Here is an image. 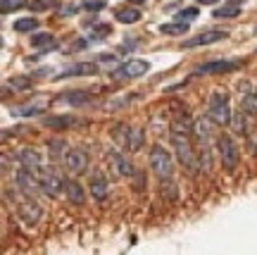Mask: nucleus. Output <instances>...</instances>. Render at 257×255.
Instances as JSON below:
<instances>
[{
    "label": "nucleus",
    "mask_w": 257,
    "mask_h": 255,
    "mask_svg": "<svg viewBox=\"0 0 257 255\" xmlns=\"http://www.w3.org/2000/svg\"><path fill=\"white\" fill-rule=\"evenodd\" d=\"M172 143H174V148H176L179 162L184 164L188 172H195L198 160H195V155H193V148H191V141H188V131H186V127L174 124V129H172Z\"/></svg>",
    "instance_id": "1"
},
{
    "label": "nucleus",
    "mask_w": 257,
    "mask_h": 255,
    "mask_svg": "<svg viewBox=\"0 0 257 255\" xmlns=\"http://www.w3.org/2000/svg\"><path fill=\"white\" fill-rule=\"evenodd\" d=\"M150 167H153V172H155L160 179H169V177L174 174V160H172L169 150L162 146L150 148Z\"/></svg>",
    "instance_id": "2"
},
{
    "label": "nucleus",
    "mask_w": 257,
    "mask_h": 255,
    "mask_svg": "<svg viewBox=\"0 0 257 255\" xmlns=\"http://www.w3.org/2000/svg\"><path fill=\"white\" fill-rule=\"evenodd\" d=\"M210 119L214 124H229L231 122V105L226 91H214L210 98Z\"/></svg>",
    "instance_id": "3"
},
{
    "label": "nucleus",
    "mask_w": 257,
    "mask_h": 255,
    "mask_svg": "<svg viewBox=\"0 0 257 255\" xmlns=\"http://www.w3.org/2000/svg\"><path fill=\"white\" fill-rule=\"evenodd\" d=\"M217 153H219L221 157V164L226 167V169H236L238 167V148H236V143H233V138L226 136V134H221V136H217Z\"/></svg>",
    "instance_id": "4"
},
{
    "label": "nucleus",
    "mask_w": 257,
    "mask_h": 255,
    "mask_svg": "<svg viewBox=\"0 0 257 255\" xmlns=\"http://www.w3.org/2000/svg\"><path fill=\"white\" fill-rule=\"evenodd\" d=\"M62 162H64V169L72 174H81L86 172V167H88V155L83 153V150H79V148H67L62 155Z\"/></svg>",
    "instance_id": "5"
},
{
    "label": "nucleus",
    "mask_w": 257,
    "mask_h": 255,
    "mask_svg": "<svg viewBox=\"0 0 257 255\" xmlns=\"http://www.w3.org/2000/svg\"><path fill=\"white\" fill-rule=\"evenodd\" d=\"M148 72H150V62H146V60H128L121 67H117L119 79H138V76H143Z\"/></svg>",
    "instance_id": "6"
},
{
    "label": "nucleus",
    "mask_w": 257,
    "mask_h": 255,
    "mask_svg": "<svg viewBox=\"0 0 257 255\" xmlns=\"http://www.w3.org/2000/svg\"><path fill=\"white\" fill-rule=\"evenodd\" d=\"M240 62H236V60H214V62H205L200 64L198 69H195V74H226L231 72V69H236Z\"/></svg>",
    "instance_id": "7"
},
{
    "label": "nucleus",
    "mask_w": 257,
    "mask_h": 255,
    "mask_svg": "<svg viewBox=\"0 0 257 255\" xmlns=\"http://www.w3.org/2000/svg\"><path fill=\"white\" fill-rule=\"evenodd\" d=\"M36 177H38V184H41V191H43V193H48V196H57V193L62 191L60 186H64V182H60V179H57L53 172L41 169Z\"/></svg>",
    "instance_id": "8"
},
{
    "label": "nucleus",
    "mask_w": 257,
    "mask_h": 255,
    "mask_svg": "<svg viewBox=\"0 0 257 255\" xmlns=\"http://www.w3.org/2000/svg\"><path fill=\"white\" fill-rule=\"evenodd\" d=\"M229 36L226 31H205V34H198V36L188 38L184 46L186 48H195V46H210V43H217V41H224Z\"/></svg>",
    "instance_id": "9"
},
{
    "label": "nucleus",
    "mask_w": 257,
    "mask_h": 255,
    "mask_svg": "<svg viewBox=\"0 0 257 255\" xmlns=\"http://www.w3.org/2000/svg\"><path fill=\"white\" fill-rule=\"evenodd\" d=\"M64 193H67V198H69L72 205H83V203H86L83 186L79 182H74V179H67V182H64Z\"/></svg>",
    "instance_id": "10"
},
{
    "label": "nucleus",
    "mask_w": 257,
    "mask_h": 255,
    "mask_svg": "<svg viewBox=\"0 0 257 255\" xmlns=\"http://www.w3.org/2000/svg\"><path fill=\"white\" fill-rule=\"evenodd\" d=\"M60 103H69L74 108H81V105H88L91 103V93L83 91V89H76V91H69V93H60Z\"/></svg>",
    "instance_id": "11"
},
{
    "label": "nucleus",
    "mask_w": 257,
    "mask_h": 255,
    "mask_svg": "<svg viewBox=\"0 0 257 255\" xmlns=\"http://www.w3.org/2000/svg\"><path fill=\"white\" fill-rule=\"evenodd\" d=\"M19 162H22V167H27V169H31V172H41V155L34 150V148H22L19 150Z\"/></svg>",
    "instance_id": "12"
},
{
    "label": "nucleus",
    "mask_w": 257,
    "mask_h": 255,
    "mask_svg": "<svg viewBox=\"0 0 257 255\" xmlns=\"http://www.w3.org/2000/svg\"><path fill=\"white\" fill-rule=\"evenodd\" d=\"M93 74H98V64L95 62H79L69 67L67 72H62L57 79H67V76H93Z\"/></svg>",
    "instance_id": "13"
},
{
    "label": "nucleus",
    "mask_w": 257,
    "mask_h": 255,
    "mask_svg": "<svg viewBox=\"0 0 257 255\" xmlns=\"http://www.w3.org/2000/svg\"><path fill=\"white\" fill-rule=\"evenodd\" d=\"M107 179L102 177V174H95L91 179V196L95 198V201H105L107 198Z\"/></svg>",
    "instance_id": "14"
},
{
    "label": "nucleus",
    "mask_w": 257,
    "mask_h": 255,
    "mask_svg": "<svg viewBox=\"0 0 257 255\" xmlns=\"http://www.w3.org/2000/svg\"><path fill=\"white\" fill-rule=\"evenodd\" d=\"M31 48H36L41 53H48L50 48H55V36L53 34H34L31 36Z\"/></svg>",
    "instance_id": "15"
},
{
    "label": "nucleus",
    "mask_w": 257,
    "mask_h": 255,
    "mask_svg": "<svg viewBox=\"0 0 257 255\" xmlns=\"http://www.w3.org/2000/svg\"><path fill=\"white\" fill-rule=\"evenodd\" d=\"M19 212H22L24 222H29V224H36L38 219H41V208H38L36 201H27L22 208H19Z\"/></svg>",
    "instance_id": "16"
},
{
    "label": "nucleus",
    "mask_w": 257,
    "mask_h": 255,
    "mask_svg": "<svg viewBox=\"0 0 257 255\" xmlns=\"http://www.w3.org/2000/svg\"><path fill=\"white\" fill-rule=\"evenodd\" d=\"M214 19H233L240 15V5L238 3H226V5H221V8H217L214 12Z\"/></svg>",
    "instance_id": "17"
},
{
    "label": "nucleus",
    "mask_w": 257,
    "mask_h": 255,
    "mask_svg": "<svg viewBox=\"0 0 257 255\" xmlns=\"http://www.w3.org/2000/svg\"><path fill=\"white\" fill-rule=\"evenodd\" d=\"M188 31V22H172V24H162L160 27V34H165V36H181Z\"/></svg>",
    "instance_id": "18"
},
{
    "label": "nucleus",
    "mask_w": 257,
    "mask_h": 255,
    "mask_svg": "<svg viewBox=\"0 0 257 255\" xmlns=\"http://www.w3.org/2000/svg\"><path fill=\"white\" fill-rule=\"evenodd\" d=\"M12 29L17 31V34H31V31H36L38 29V19L36 17H24V19H17Z\"/></svg>",
    "instance_id": "19"
},
{
    "label": "nucleus",
    "mask_w": 257,
    "mask_h": 255,
    "mask_svg": "<svg viewBox=\"0 0 257 255\" xmlns=\"http://www.w3.org/2000/svg\"><path fill=\"white\" fill-rule=\"evenodd\" d=\"M114 17H117V22H121V24H136L138 19H141V12L134 8H119Z\"/></svg>",
    "instance_id": "20"
},
{
    "label": "nucleus",
    "mask_w": 257,
    "mask_h": 255,
    "mask_svg": "<svg viewBox=\"0 0 257 255\" xmlns=\"http://www.w3.org/2000/svg\"><path fill=\"white\" fill-rule=\"evenodd\" d=\"M112 162H114V169H117V174H121V177H131V174H134V169H131V162H128L124 155L112 153Z\"/></svg>",
    "instance_id": "21"
},
{
    "label": "nucleus",
    "mask_w": 257,
    "mask_h": 255,
    "mask_svg": "<svg viewBox=\"0 0 257 255\" xmlns=\"http://www.w3.org/2000/svg\"><path fill=\"white\" fill-rule=\"evenodd\" d=\"M229 124L233 127V131H236V134H240V136H243V134L248 131V124H245V110H236V112L231 115Z\"/></svg>",
    "instance_id": "22"
},
{
    "label": "nucleus",
    "mask_w": 257,
    "mask_h": 255,
    "mask_svg": "<svg viewBox=\"0 0 257 255\" xmlns=\"http://www.w3.org/2000/svg\"><path fill=\"white\" fill-rule=\"evenodd\" d=\"M141 146H143V131H141V129H128L126 148L128 150H141Z\"/></svg>",
    "instance_id": "23"
},
{
    "label": "nucleus",
    "mask_w": 257,
    "mask_h": 255,
    "mask_svg": "<svg viewBox=\"0 0 257 255\" xmlns=\"http://www.w3.org/2000/svg\"><path fill=\"white\" fill-rule=\"evenodd\" d=\"M46 124L50 129H67V127H74V124H76V119L74 117H48Z\"/></svg>",
    "instance_id": "24"
},
{
    "label": "nucleus",
    "mask_w": 257,
    "mask_h": 255,
    "mask_svg": "<svg viewBox=\"0 0 257 255\" xmlns=\"http://www.w3.org/2000/svg\"><path fill=\"white\" fill-rule=\"evenodd\" d=\"M243 110L248 115H257V91L243 93Z\"/></svg>",
    "instance_id": "25"
},
{
    "label": "nucleus",
    "mask_w": 257,
    "mask_h": 255,
    "mask_svg": "<svg viewBox=\"0 0 257 255\" xmlns=\"http://www.w3.org/2000/svg\"><path fill=\"white\" fill-rule=\"evenodd\" d=\"M110 34H112L110 24H98V27L93 29V36L88 38V43H93V41H102V38H107Z\"/></svg>",
    "instance_id": "26"
},
{
    "label": "nucleus",
    "mask_w": 257,
    "mask_h": 255,
    "mask_svg": "<svg viewBox=\"0 0 257 255\" xmlns=\"http://www.w3.org/2000/svg\"><path fill=\"white\" fill-rule=\"evenodd\" d=\"M27 5V0H0V10H3V15H10V12H15V10L24 8Z\"/></svg>",
    "instance_id": "27"
},
{
    "label": "nucleus",
    "mask_w": 257,
    "mask_h": 255,
    "mask_svg": "<svg viewBox=\"0 0 257 255\" xmlns=\"http://www.w3.org/2000/svg\"><path fill=\"white\" fill-rule=\"evenodd\" d=\"M55 5V0H31L29 3V10L31 12H43V10H50Z\"/></svg>",
    "instance_id": "28"
},
{
    "label": "nucleus",
    "mask_w": 257,
    "mask_h": 255,
    "mask_svg": "<svg viewBox=\"0 0 257 255\" xmlns=\"http://www.w3.org/2000/svg\"><path fill=\"white\" fill-rule=\"evenodd\" d=\"M195 17H198V8H184L179 10V15H176L179 22H193Z\"/></svg>",
    "instance_id": "29"
},
{
    "label": "nucleus",
    "mask_w": 257,
    "mask_h": 255,
    "mask_svg": "<svg viewBox=\"0 0 257 255\" xmlns=\"http://www.w3.org/2000/svg\"><path fill=\"white\" fill-rule=\"evenodd\" d=\"M105 8V0H86L83 3V10H88V12H100Z\"/></svg>",
    "instance_id": "30"
},
{
    "label": "nucleus",
    "mask_w": 257,
    "mask_h": 255,
    "mask_svg": "<svg viewBox=\"0 0 257 255\" xmlns=\"http://www.w3.org/2000/svg\"><path fill=\"white\" fill-rule=\"evenodd\" d=\"M76 10H79L76 3H67V5L60 8V15H62V17H72V15H76Z\"/></svg>",
    "instance_id": "31"
},
{
    "label": "nucleus",
    "mask_w": 257,
    "mask_h": 255,
    "mask_svg": "<svg viewBox=\"0 0 257 255\" xmlns=\"http://www.w3.org/2000/svg\"><path fill=\"white\" fill-rule=\"evenodd\" d=\"M162 196H167V198H169V201H172V198H176L174 184H169V182L165 184V179H162Z\"/></svg>",
    "instance_id": "32"
},
{
    "label": "nucleus",
    "mask_w": 257,
    "mask_h": 255,
    "mask_svg": "<svg viewBox=\"0 0 257 255\" xmlns=\"http://www.w3.org/2000/svg\"><path fill=\"white\" fill-rule=\"evenodd\" d=\"M62 141H53V143H50V155H53V157H60V155H64L62 153Z\"/></svg>",
    "instance_id": "33"
},
{
    "label": "nucleus",
    "mask_w": 257,
    "mask_h": 255,
    "mask_svg": "<svg viewBox=\"0 0 257 255\" xmlns=\"http://www.w3.org/2000/svg\"><path fill=\"white\" fill-rule=\"evenodd\" d=\"M100 62H105V64H107V62H114V55H102Z\"/></svg>",
    "instance_id": "34"
},
{
    "label": "nucleus",
    "mask_w": 257,
    "mask_h": 255,
    "mask_svg": "<svg viewBox=\"0 0 257 255\" xmlns=\"http://www.w3.org/2000/svg\"><path fill=\"white\" fill-rule=\"evenodd\" d=\"M200 5H214V3H219V0H198Z\"/></svg>",
    "instance_id": "35"
},
{
    "label": "nucleus",
    "mask_w": 257,
    "mask_h": 255,
    "mask_svg": "<svg viewBox=\"0 0 257 255\" xmlns=\"http://www.w3.org/2000/svg\"><path fill=\"white\" fill-rule=\"evenodd\" d=\"M128 3H134V5H141V3H146V0H128Z\"/></svg>",
    "instance_id": "36"
}]
</instances>
